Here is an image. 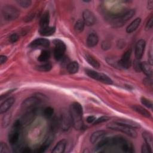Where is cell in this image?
Here are the masks:
<instances>
[{
  "mask_svg": "<svg viewBox=\"0 0 153 153\" xmlns=\"http://www.w3.org/2000/svg\"><path fill=\"white\" fill-rule=\"evenodd\" d=\"M152 26H153V17H152V16H151L150 17V18L148 19V20L146 24L145 29L146 30L150 29L152 27Z\"/></svg>",
  "mask_w": 153,
  "mask_h": 153,
  "instance_id": "39",
  "label": "cell"
},
{
  "mask_svg": "<svg viewBox=\"0 0 153 153\" xmlns=\"http://www.w3.org/2000/svg\"><path fill=\"white\" fill-rule=\"evenodd\" d=\"M22 127V125L20 120H16L14 122L8 134V142L11 145L15 146L17 145L19 139V135Z\"/></svg>",
  "mask_w": 153,
  "mask_h": 153,
  "instance_id": "3",
  "label": "cell"
},
{
  "mask_svg": "<svg viewBox=\"0 0 153 153\" xmlns=\"http://www.w3.org/2000/svg\"><path fill=\"white\" fill-rule=\"evenodd\" d=\"M71 125H72V123L69 112H63L59 120V126L62 130L63 131H67L69 129Z\"/></svg>",
  "mask_w": 153,
  "mask_h": 153,
  "instance_id": "10",
  "label": "cell"
},
{
  "mask_svg": "<svg viewBox=\"0 0 153 153\" xmlns=\"http://www.w3.org/2000/svg\"><path fill=\"white\" fill-rule=\"evenodd\" d=\"M140 71H142L147 76L152 77V65L149 62H140Z\"/></svg>",
  "mask_w": 153,
  "mask_h": 153,
  "instance_id": "18",
  "label": "cell"
},
{
  "mask_svg": "<svg viewBox=\"0 0 153 153\" xmlns=\"http://www.w3.org/2000/svg\"><path fill=\"white\" fill-rule=\"evenodd\" d=\"M53 136L51 134H49V135L48 136L47 138L46 139L45 141L44 142V143L42 144V145L41 146H40L39 148H38L37 150V152H45L47 149L49 147L50 145L51 144L52 140H53Z\"/></svg>",
  "mask_w": 153,
  "mask_h": 153,
  "instance_id": "25",
  "label": "cell"
},
{
  "mask_svg": "<svg viewBox=\"0 0 153 153\" xmlns=\"http://www.w3.org/2000/svg\"><path fill=\"white\" fill-rule=\"evenodd\" d=\"M9 150L8 149L7 145L3 142L1 143L0 145V152L1 153H4V152H8Z\"/></svg>",
  "mask_w": 153,
  "mask_h": 153,
  "instance_id": "38",
  "label": "cell"
},
{
  "mask_svg": "<svg viewBox=\"0 0 153 153\" xmlns=\"http://www.w3.org/2000/svg\"><path fill=\"white\" fill-rule=\"evenodd\" d=\"M152 4H153V1H149L148 2V9L149 10H152Z\"/></svg>",
  "mask_w": 153,
  "mask_h": 153,
  "instance_id": "45",
  "label": "cell"
},
{
  "mask_svg": "<svg viewBox=\"0 0 153 153\" xmlns=\"http://www.w3.org/2000/svg\"><path fill=\"white\" fill-rule=\"evenodd\" d=\"M140 102L142 103V104L143 105H144L145 107L148 108H152V102L146 99V97H142L140 98Z\"/></svg>",
  "mask_w": 153,
  "mask_h": 153,
  "instance_id": "33",
  "label": "cell"
},
{
  "mask_svg": "<svg viewBox=\"0 0 153 153\" xmlns=\"http://www.w3.org/2000/svg\"><path fill=\"white\" fill-rule=\"evenodd\" d=\"M96 119V117H95L94 116H93V115H90V116H88V117L87 118L86 121H87V122L88 123L90 124V123H94V121H95Z\"/></svg>",
  "mask_w": 153,
  "mask_h": 153,
  "instance_id": "43",
  "label": "cell"
},
{
  "mask_svg": "<svg viewBox=\"0 0 153 153\" xmlns=\"http://www.w3.org/2000/svg\"><path fill=\"white\" fill-rule=\"evenodd\" d=\"M82 18L84 24L88 26L93 25L96 21V18L94 13L89 10H85L83 11Z\"/></svg>",
  "mask_w": 153,
  "mask_h": 153,
  "instance_id": "12",
  "label": "cell"
},
{
  "mask_svg": "<svg viewBox=\"0 0 153 153\" xmlns=\"http://www.w3.org/2000/svg\"><path fill=\"white\" fill-rule=\"evenodd\" d=\"M67 71L71 74L76 73L79 70V64L76 61H73L68 63L66 66Z\"/></svg>",
  "mask_w": 153,
  "mask_h": 153,
  "instance_id": "26",
  "label": "cell"
},
{
  "mask_svg": "<svg viewBox=\"0 0 153 153\" xmlns=\"http://www.w3.org/2000/svg\"><path fill=\"white\" fill-rule=\"evenodd\" d=\"M107 136V133L104 130H97L93 133L90 137V142L91 143L96 145L103 138Z\"/></svg>",
  "mask_w": 153,
  "mask_h": 153,
  "instance_id": "14",
  "label": "cell"
},
{
  "mask_svg": "<svg viewBox=\"0 0 153 153\" xmlns=\"http://www.w3.org/2000/svg\"><path fill=\"white\" fill-rule=\"evenodd\" d=\"M54 45V57L56 60H60L64 57L65 52L66 51V45L60 39H54L53 41Z\"/></svg>",
  "mask_w": 153,
  "mask_h": 153,
  "instance_id": "7",
  "label": "cell"
},
{
  "mask_svg": "<svg viewBox=\"0 0 153 153\" xmlns=\"http://www.w3.org/2000/svg\"><path fill=\"white\" fill-rule=\"evenodd\" d=\"M85 60H87V62H88V63L90 64L92 67H93L94 68H96V69L99 68L100 64H99V62L95 58H94L92 56H91L88 54H86L85 55Z\"/></svg>",
  "mask_w": 153,
  "mask_h": 153,
  "instance_id": "27",
  "label": "cell"
},
{
  "mask_svg": "<svg viewBox=\"0 0 153 153\" xmlns=\"http://www.w3.org/2000/svg\"><path fill=\"white\" fill-rule=\"evenodd\" d=\"M141 22V19L140 17L136 18L134 20H133L130 24L126 28V32L128 33H132L134 31H135L137 28L139 27Z\"/></svg>",
  "mask_w": 153,
  "mask_h": 153,
  "instance_id": "21",
  "label": "cell"
},
{
  "mask_svg": "<svg viewBox=\"0 0 153 153\" xmlns=\"http://www.w3.org/2000/svg\"><path fill=\"white\" fill-rule=\"evenodd\" d=\"M36 114V109H30L25 111L20 120L22 126H26L30 124L35 119Z\"/></svg>",
  "mask_w": 153,
  "mask_h": 153,
  "instance_id": "9",
  "label": "cell"
},
{
  "mask_svg": "<svg viewBox=\"0 0 153 153\" xmlns=\"http://www.w3.org/2000/svg\"><path fill=\"white\" fill-rule=\"evenodd\" d=\"M69 114L72 126L76 130H81L83 127L82 108L78 102H74L70 106Z\"/></svg>",
  "mask_w": 153,
  "mask_h": 153,
  "instance_id": "1",
  "label": "cell"
},
{
  "mask_svg": "<svg viewBox=\"0 0 153 153\" xmlns=\"http://www.w3.org/2000/svg\"><path fill=\"white\" fill-rule=\"evenodd\" d=\"M85 73L90 78L99 81L106 84H112L113 83L112 80L107 75L103 73H99L94 70L87 69H85Z\"/></svg>",
  "mask_w": 153,
  "mask_h": 153,
  "instance_id": "6",
  "label": "cell"
},
{
  "mask_svg": "<svg viewBox=\"0 0 153 153\" xmlns=\"http://www.w3.org/2000/svg\"><path fill=\"white\" fill-rule=\"evenodd\" d=\"M110 47H111V45L109 42L103 41L102 43V48L103 50H108L110 48Z\"/></svg>",
  "mask_w": 153,
  "mask_h": 153,
  "instance_id": "42",
  "label": "cell"
},
{
  "mask_svg": "<svg viewBox=\"0 0 153 153\" xmlns=\"http://www.w3.org/2000/svg\"><path fill=\"white\" fill-rule=\"evenodd\" d=\"M50 45V41L45 38H37L30 42L29 47L32 48H37L42 47L47 48Z\"/></svg>",
  "mask_w": 153,
  "mask_h": 153,
  "instance_id": "15",
  "label": "cell"
},
{
  "mask_svg": "<svg viewBox=\"0 0 153 153\" xmlns=\"http://www.w3.org/2000/svg\"><path fill=\"white\" fill-rule=\"evenodd\" d=\"M2 15L7 21L16 20L20 16L19 10L15 7L11 5H7L2 8Z\"/></svg>",
  "mask_w": 153,
  "mask_h": 153,
  "instance_id": "4",
  "label": "cell"
},
{
  "mask_svg": "<svg viewBox=\"0 0 153 153\" xmlns=\"http://www.w3.org/2000/svg\"><path fill=\"white\" fill-rule=\"evenodd\" d=\"M145 84L146 85V86H150V87H152V77H149V76H148V78H145L143 81Z\"/></svg>",
  "mask_w": 153,
  "mask_h": 153,
  "instance_id": "40",
  "label": "cell"
},
{
  "mask_svg": "<svg viewBox=\"0 0 153 153\" xmlns=\"http://www.w3.org/2000/svg\"><path fill=\"white\" fill-rule=\"evenodd\" d=\"M17 2L20 7L23 8H27L31 5L32 1L30 0H19L17 1Z\"/></svg>",
  "mask_w": 153,
  "mask_h": 153,
  "instance_id": "34",
  "label": "cell"
},
{
  "mask_svg": "<svg viewBox=\"0 0 153 153\" xmlns=\"http://www.w3.org/2000/svg\"><path fill=\"white\" fill-rule=\"evenodd\" d=\"M54 114V109L53 108L50 107V106H48L46 107L42 112V114L44 115V117H45L46 118H50L52 117L53 115Z\"/></svg>",
  "mask_w": 153,
  "mask_h": 153,
  "instance_id": "32",
  "label": "cell"
},
{
  "mask_svg": "<svg viewBox=\"0 0 153 153\" xmlns=\"http://www.w3.org/2000/svg\"><path fill=\"white\" fill-rule=\"evenodd\" d=\"M84 26H85V24H84L83 20L79 19L75 23L74 30L77 33H81L83 31V30L84 29Z\"/></svg>",
  "mask_w": 153,
  "mask_h": 153,
  "instance_id": "29",
  "label": "cell"
},
{
  "mask_svg": "<svg viewBox=\"0 0 153 153\" xmlns=\"http://www.w3.org/2000/svg\"><path fill=\"white\" fill-rule=\"evenodd\" d=\"M15 102V99L14 97H10L3 102L0 106V113L3 114L6 112L13 105Z\"/></svg>",
  "mask_w": 153,
  "mask_h": 153,
  "instance_id": "17",
  "label": "cell"
},
{
  "mask_svg": "<svg viewBox=\"0 0 153 153\" xmlns=\"http://www.w3.org/2000/svg\"><path fill=\"white\" fill-rule=\"evenodd\" d=\"M142 136L143 138L146 143L152 146V136L151 133L147 131H145L142 133Z\"/></svg>",
  "mask_w": 153,
  "mask_h": 153,
  "instance_id": "31",
  "label": "cell"
},
{
  "mask_svg": "<svg viewBox=\"0 0 153 153\" xmlns=\"http://www.w3.org/2000/svg\"><path fill=\"white\" fill-rule=\"evenodd\" d=\"M41 100V99L38 96H31L23 102L22 108L24 111L30 109H36V107L40 104Z\"/></svg>",
  "mask_w": 153,
  "mask_h": 153,
  "instance_id": "8",
  "label": "cell"
},
{
  "mask_svg": "<svg viewBox=\"0 0 153 153\" xmlns=\"http://www.w3.org/2000/svg\"><path fill=\"white\" fill-rule=\"evenodd\" d=\"M67 145V141L65 139H62L58 142L52 150L53 153H62L65 151Z\"/></svg>",
  "mask_w": 153,
  "mask_h": 153,
  "instance_id": "19",
  "label": "cell"
},
{
  "mask_svg": "<svg viewBox=\"0 0 153 153\" xmlns=\"http://www.w3.org/2000/svg\"><path fill=\"white\" fill-rule=\"evenodd\" d=\"M56 31V27L54 26H47L43 28H40L39 32L40 35L45 36H51Z\"/></svg>",
  "mask_w": 153,
  "mask_h": 153,
  "instance_id": "24",
  "label": "cell"
},
{
  "mask_svg": "<svg viewBox=\"0 0 153 153\" xmlns=\"http://www.w3.org/2000/svg\"><path fill=\"white\" fill-rule=\"evenodd\" d=\"M146 45V42L144 39H139L136 44L135 45V57L137 60L140 59L143 54Z\"/></svg>",
  "mask_w": 153,
  "mask_h": 153,
  "instance_id": "13",
  "label": "cell"
},
{
  "mask_svg": "<svg viewBox=\"0 0 153 153\" xmlns=\"http://www.w3.org/2000/svg\"><path fill=\"white\" fill-rule=\"evenodd\" d=\"M110 146L118 147L124 152L131 153L134 152V146L132 143L122 136H115L111 137Z\"/></svg>",
  "mask_w": 153,
  "mask_h": 153,
  "instance_id": "2",
  "label": "cell"
},
{
  "mask_svg": "<svg viewBox=\"0 0 153 153\" xmlns=\"http://www.w3.org/2000/svg\"><path fill=\"white\" fill-rule=\"evenodd\" d=\"M99 42V38L95 33H90L87 38V45L90 47L96 46Z\"/></svg>",
  "mask_w": 153,
  "mask_h": 153,
  "instance_id": "20",
  "label": "cell"
},
{
  "mask_svg": "<svg viewBox=\"0 0 153 153\" xmlns=\"http://www.w3.org/2000/svg\"><path fill=\"white\" fill-rule=\"evenodd\" d=\"M19 36L18 34L14 33L10 35V36L9 38V41L11 43H14V42H17L19 40Z\"/></svg>",
  "mask_w": 153,
  "mask_h": 153,
  "instance_id": "37",
  "label": "cell"
},
{
  "mask_svg": "<svg viewBox=\"0 0 153 153\" xmlns=\"http://www.w3.org/2000/svg\"><path fill=\"white\" fill-rule=\"evenodd\" d=\"M131 108H132V109L134 111H136V112H137L138 114H140L141 115L146 117V118H149L151 117V114L150 112L146 110L145 108L139 106V105H132L131 106Z\"/></svg>",
  "mask_w": 153,
  "mask_h": 153,
  "instance_id": "22",
  "label": "cell"
},
{
  "mask_svg": "<svg viewBox=\"0 0 153 153\" xmlns=\"http://www.w3.org/2000/svg\"><path fill=\"white\" fill-rule=\"evenodd\" d=\"M107 127L109 129L114 130H116L118 131H121L131 137L134 138L137 136V132L134 130V128L128 127L125 126L124 125H122V124L115 123V122L109 124L107 126Z\"/></svg>",
  "mask_w": 153,
  "mask_h": 153,
  "instance_id": "5",
  "label": "cell"
},
{
  "mask_svg": "<svg viewBox=\"0 0 153 153\" xmlns=\"http://www.w3.org/2000/svg\"><path fill=\"white\" fill-rule=\"evenodd\" d=\"M131 54V50L128 49L122 56L121 59L118 61V66L120 68L128 69L131 66L130 56Z\"/></svg>",
  "mask_w": 153,
  "mask_h": 153,
  "instance_id": "11",
  "label": "cell"
},
{
  "mask_svg": "<svg viewBox=\"0 0 153 153\" xmlns=\"http://www.w3.org/2000/svg\"><path fill=\"white\" fill-rule=\"evenodd\" d=\"M141 151L142 153H149V152H152V146H150L149 145L145 143L144 144L142 145V148H141Z\"/></svg>",
  "mask_w": 153,
  "mask_h": 153,
  "instance_id": "35",
  "label": "cell"
},
{
  "mask_svg": "<svg viewBox=\"0 0 153 153\" xmlns=\"http://www.w3.org/2000/svg\"><path fill=\"white\" fill-rule=\"evenodd\" d=\"M134 68L137 72L140 71V62L139 60H137L134 62Z\"/></svg>",
  "mask_w": 153,
  "mask_h": 153,
  "instance_id": "41",
  "label": "cell"
},
{
  "mask_svg": "<svg viewBox=\"0 0 153 153\" xmlns=\"http://www.w3.org/2000/svg\"><path fill=\"white\" fill-rule=\"evenodd\" d=\"M50 23V14L48 11L44 12L41 16L39 20V26L41 28L48 26Z\"/></svg>",
  "mask_w": 153,
  "mask_h": 153,
  "instance_id": "23",
  "label": "cell"
},
{
  "mask_svg": "<svg viewBox=\"0 0 153 153\" xmlns=\"http://www.w3.org/2000/svg\"><path fill=\"white\" fill-rule=\"evenodd\" d=\"M114 122L124 125V126L128 127L134 128V129L139 128L140 126V124L139 123H137V122L132 121L131 120H128V119L120 118V119H117V120H115Z\"/></svg>",
  "mask_w": 153,
  "mask_h": 153,
  "instance_id": "16",
  "label": "cell"
},
{
  "mask_svg": "<svg viewBox=\"0 0 153 153\" xmlns=\"http://www.w3.org/2000/svg\"><path fill=\"white\" fill-rule=\"evenodd\" d=\"M50 57V53L48 50H42L38 57V60L41 62H47Z\"/></svg>",
  "mask_w": 153,
  "mask_h": 153,
  "instance_id": "28",
  "label": "cell"
},
{
  "mask_svg": "<svg viewBox=\"0 0 153 153\" xmlns=\"http://www.w3.org/2000/svg\"><path fill=\"white\" fill-rule=\"evenodd\" d=\"M7 60V57L4 55H1L0 56V63L2 65L5 63Z\"/></svg>",
  "mask_w": 153,
  "mask_h": 153,
  "instance_id": "44",
  "label": "cell"
},
{
  "mask_svg": "<svg viewBox=\"0 0 153 153\" xmlns=\"http://www.w3.org/2000/svg\"><path fill=\"white\" fill-rule=\"evenodd\" d=\"M52 68V65L50 62H47L40 65L36 67V70L41 71V72H48Z\"/></svg>",
  "mask_w": 153,
  "mask_h": 153,
  "instance_id": "30",
  "label": "cell"
},
{
  "mask_svg": "<svg viewBox=\"0 0 153 153\" xmlns=\"http://www.w3.org/2000/svg\"><path fill=\"white\" fill-rule=\"evenodd\" d=\"M109 120V118L108 117H106V116H102L97 119H96L95 121H94L93 123V124L94 125H96V124H100V123H103V122H105V121H107Z\"/></svg>",
  "mask_w": 153,
  "mask_h": 153,
  "instance_id": "36",
  "label": "cell"
}]
</instances>
